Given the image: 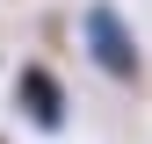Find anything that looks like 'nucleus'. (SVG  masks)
I'll use <instances>...</instances> for the list:
<instances>
[{"instance_id": "1", "label": "nucleus", "mask_w": 152, "mask_h": 144, "mask_svg": "<svg viewBox=\"0 0 152 144\" xmlns=\"http://www.w3.org/2000/svg\"><path fill=\"white\" fill-rule=\"evenodd\" d=\"M80 43H87L94 72H109L116 86H138V79H145V50H138L130 22L109 7V0H94V7H87V22H80Z\"/></svg>"}, {"instance_id": "2", "label": "nucleus", "mask_w": 152, "mask_h": 144, "mask_svg": "<svg viewBox=\"0 0 152 144\" xmlns=\"http://www.w3.org/2000/svg\"><path fill=\"white\" fill-rule=\"evenodd\" d=\"M15 108H22V122L36 137H58L65 122H72V101H65V79L51 72L44 58H29L22 72H15Z\"/></svg>"}, {"instance_id": "3", "label": "nucleus", "mask_w": 152, "mask_h": 144, "mask_svg": "<svg viewBox=\"0 0 152 144\" xmlns=\"http://www.w3.org/2000/svg\"><path fill=\"white\" fill-rule=\"evenodd\" d=\"M0 144H7V137H0Z\"/></svg>"}]
</instances>
